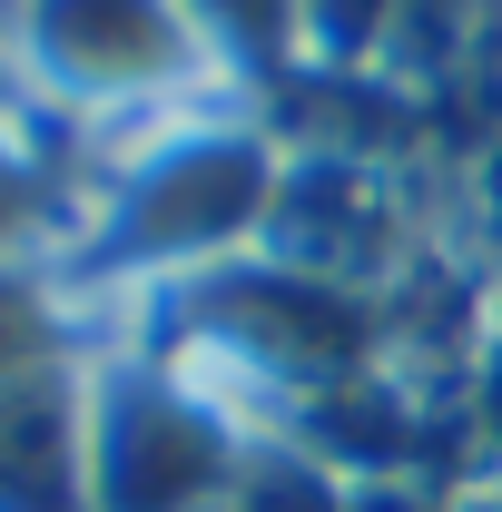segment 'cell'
<instances>
[{"mask_svg": "<svg viewBox=\"0 0 502 512\" xmlns=\"http://www.w3.org/2000/svg\"><path fill=\"white\" fill-rule=\"evenodd\" d=\"M217 463H227L217 424L188 414L178 394H148V404H128V414L99 424L89 483H99V512H178L217 483Z\"/></svg>", "mask_w": 502, "mask_h": 512, "instance_id": "1", "label": "cell"}, {"mask_svg": "<svg viewBox=\"0 0 502 512\" xmlns=\"http://www.w3.org/2000/svg\"><path fill=\"white\" fill-rule=\"evenodd\" d=\"M40 40H50V69L89 79V89L148 79V69L168 60V20H158L148 0H50Z\"/></svg>", "mask_w": 502, "mask_h": 512, "instance_id": "2", "label": "cell"}]
</instances>
